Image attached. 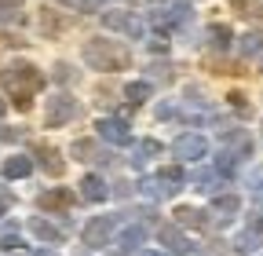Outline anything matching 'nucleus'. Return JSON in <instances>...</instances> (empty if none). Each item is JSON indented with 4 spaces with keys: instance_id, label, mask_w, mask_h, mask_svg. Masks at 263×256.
Listing matches in <instances>:
<instances>
[{
    "instance_id": "nucleus-16",
    "label": "nucleus",
    "mask_w": 263,
    "mask_h": 256,
    "mask_svg": "<svg viewBox=\"0 0 263 256\" xmlns=\"http://www.w3.org/2000/svg\"><path fill=\"white\" fill-rule=\"evenodd\" d=\"M62 4H70V8H81V11H88V8H95V4H103V0H62Z\"/></svg>"
},
{
    "instance_id": "nucleus-20",
    "label": "nucleus",
    "mask_w": 263,
    "mask_h": 256,
    "mask_svg": "<svg viewBox=\"0 0 263 256\" xmlns=\"http://www.w3.org/2000/svg\"><path fill=\"white\" fill-rule=\"evenodd\" d=\"M259 66H263V59H259Z\"/></svg>"
},
{
    "instance_id": "nucleus-1",
    "label": "nucleus",
    "mask_w": 263,
    "mask_h": 256,
    "mask_svg": "<svg viewBox=\"0 0 263 256\" xmlns=\"http://www.w3.org/2000/svg\"><path fill=\"white\" fill-rule=\"evenodd\" d=\"M0 84H4V92L15 99V106H29L33 92L44 84V77L37 74V66H29V62H15V66L0 70Z\"/></svg>"
},
{
    "instance_id": "nucleus-5",
    "label": "nucleus",
    "mask_w": 263,
    "mask_h": 256,
    "mask_svg": "<svg viewBox=\"0 0 263 256\" xmlns=\"http://www.w3.org/2000/svg\"><path fill=\"white\" fill-rule=\"evenodd\" d=\"M205 150H209V147H205L201 136H179V139H176V154H179V157H205Z\"/></svg>"
},
{
    "instance_id": "nucleus-11",
    "label": "nucleus",
    "mask_w": 263,
    "mask_h": 256,
    "mask_svg": "<svg viewBox=\"0 0 263 256\" xmlns=\"http://www.w3.org/2000/svg\"><path fill=\"white\" fill-rule=\"evenodd\" d=\"M124 95H128V103H143L146 95H150V84L136 81V84H128V88H124Z\"/></svg>"
},
{
    "instance_id": "nucleus-7",
    "label": "nucleus",
    "mask_w": 263,
    "mask_h": 256,
    "mask_svg": "<svg viewBox=\"0 0 263 256\" xmlns=\"http://www.w3.org/2000/svg\"><path fill=\"white\" fill-rule=\"evenodd\" d=\"M29 169H33V161H29V157H8V161H4V176H11V179L29 176Z\"/></svg>"
},
{
    "instance_id": "nucleus-3",
    "label": "nucleus",
    "mask_w": 263,
    "mask_h": 256,
    "mask_svg": "<svg viewBox=\"0 0 263 256\" xmlns=\"http://www.w3.org/2000/svg\"><path fill=\"white\" fill-rule=\"evenodd\" d=\"M95 128H99V136H103V139H110V143H128V124H124V121H117V117L99 121Z\"/></svg>"
},
{
    "instance_id": "nucleus-18",
    "label": "nucleus",
    "mask_w": 263,
    "mask_h": 256,
    "mask_svg": "<svg viewBox=\"0 0 263 256\" xmlns=\"http://www.w3.org/2000/svg\"><path fill=\"white\" fill-rule=\"evenodd\" d=\"M8 209V194H0V212H4Z\"/></svg>"
},
{
    "instance_id": "nucleus-2",
    "label": "nucleus",
    "mask_w": 263,
    "mask_h": 256,
    "mask_svg": "<svg viewBox=\"0 0 263 256\" xmlns=\"http://www.w3.org/2000/svg\"><path fill=\"white\" fill-rule=\"evenodd\" d=\"M84 59L91 62V70H124L132 62L128 48L117 44V41H91L84 48Z\"/></svg>"
},
{
    "instance_id": "nucleus-12",
    "label": "nucleus",
    "mask_w": 263,
    "mask_h": 256,
    "mask_svg": "<svg viewBox=\"0 0 263 256\" xmlns=\"http://www.w3.org/2000/svg\"><path fill=\"white\" fill-rule=\"evenodd\" d=\"M161 238L168 242V249H176V252H186V242H183V234H176L172 227H164V231H161Z\"/></svg>"
},
{
    "instance_id": "nucleus-19",
    "label": "nucleus",
    "mask_w": 263,
    "mask_h": 256,
    "mask_svg": "<svg viewBox=\"0 0 263 256\" xmlns=\"http://www.w3.org/2000/svg\"><path fill=\"white\" fill-rule=\"evenodd\" d=\"M0 114H4V103H0Z\"/></svg>"
},
{
    "instance_id": "nucleus-4",
    "label": "nucleus",
    "mask_w": 263,
    "mask_h": 256,
    "mask_svg": "<svg viewBox=\"0 0 263 256\" xmlns=\"http://www.w3.org/2000/svg\"><path fill=\"white\" fill-rule=\"evenodd\" d=\"M73 114H77L73 99H66V95H59V99H51V106H48V124L55 128L59 121H70Z\"/></svg>"
},
{
    "instance_id": "nucleus-13",
    "label": "nucleus",
    "mask_w": 263,
    "mask_h": 256,
    "mask_svg": "<svg viewBox=\"0 0 263 256\" xmlns=\"http://www.w3.org/2000/svg\"><path fill=\"white\" fill-rule=\"evenodd\" d=\"M230 4H234L241 15H249V19H256V15H259V0H230Z\"/></svg>"
},
{
    "instance_id": "nucleus-6",
    "label": "nucleus",
    "mask_w": 263,
    "mask_h": 256,
    "mask_svg": "<svg viewBox=\"0 0 263 256\" xmlns=\"http://www.w3.org/2000/svg\"><path fill=\"white\" fill-rule=\"evenodd\" d=\"M103 22H106V26H114V29H124L128 37H139V33H143V29H139V22L132 19V15H124V11H121V15H117V11H110Z\"/></svg>"
},
{
    "instance_id": "nucleus-10",
    "label": "nucleus",
    "mask_w": 263,
    "mask_h": 256,
    "mask_svg": "<svg viewBox=\"0 0 263 256\" xmlns=\"http://www.w3.org/2000/svg\"><path fill=\"white\" fill-rule=\"evenodd\" d=\"M84 198H91V202H99V198H106V190H103V179H95V176H88V179H84Z\"/></svg>"
},
{
    "instance_id": "nucleus-9",
    "label": "nucleus",
    "mask_w": 263,
    "mask_h": 256,
    "mask_svg": "<svg viewBox=\"0 0 263 256\" xmlns=\"http://www.w3.org/2000/svg\"><path fill=\"white\" fill-rule=\"evenodd\" d=\"M41 205L44 209H66V205H70V194H66V190H55V194H44L41 198Z\"/></svg>"
},
{
    "instance_id": "nucleus-14",
    "label": "nucleus",
    "mask_w": 263,
    "mask_h": 256,
    "mask_svg": "<svg viewBox=\"0 0 263 256\" xmlns=\"http://www.w3.org/2000/svg\"><path fill=\"white\" fill-rule=\"evenodd\" d=\"M22 11V0H0V19H11Z\"/></svg>"
},
{
    "instance_id": "nucleus-15",
    "label": "nucleus",
    "mask_w": 263,
    "mask_h": 256,
    "mask_svg": "<svg viewBox=\"0 0 263 256\" xmlns=\"http://www.w3.org/2000/svg\"><path fill=\"white\" fill-rule=\"evenodd\" d=\"M37 154L44 157V169H51V172H59V169H62V165L55 161V150H51V147H37Z\"/></svg>"
},
{
    "instance_id": "nucleus-8",
    "label": "nucleus",
    "mask_w": 263,
    "mask_h": 256,
    "mask_svg": "<svg viewBox=\"0 0 263 256\" xmlns=\"http://www.w3.org/2000/svg\"><path fill=\"white\" fill-rule=\"evenodd\" d=\"M110 227H114V223H110L106 216H103V220H95L91 227H88V242H91V245H103L106 234H110Z\"/></svg>"
},
{
    "instance_id": "nucleus-17",
    "label": "nucleus",
    "mask_w": 263,
    "mask_h": 256,
    "mask_svg": "<svg viewBox=\"0 0 263 256\" xmlns=\"http://www.w3.org/2000/svg\"><path fill=\"white\" fill-rule=\"evenodd\" d=\"M241 48H245V51H256V48H259V37H245V44H241Z\"/></svg>"
}]
</instances>
